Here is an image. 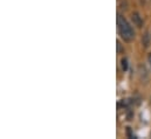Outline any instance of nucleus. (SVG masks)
<instances>
[{"label":"nucleus","mask_w":151,"mask_h":139,"mask_svg":"<svg viewBox=\"0 0 151 139\" xmlns=\"http://www.w3.org/2000/svg\"><path fill=\"white\" fill-rule=\"evenodd\" d=\"M132 21L138 26V27H141V25H142V21H141V18H139V15L137 14V13H135V14H132Z\"/></svg>","instance_id":"f03ea898"},{"label":"nucleus","mask_w":151,"mask_h":139,"mask_svg":"<svg viewBox=\"0 0 151 139\" xmlns=\"http://www.w3.org/2000/svg\"><path fill=\"white\" fill-rule=\"evenodd\" d=\"M148 61H149V66L151 68V54H149V56H148Z\"/></svg>","instance_id":"20e7f679"},{"label":"nucleus","mask_w":151,"mask_h":139,"mask_svg":"<svg viewBox=\"0 0 151 139\" xmlns=\"http://www.w3.org/2000/svg\"><path fill=\"white\" fill-rule=\"evenodd\" d=\"M117 26H118V32L121 36L125 40V41H131L135 36V33H134V29L132 27L130 26V24L127 21V19L118 14L117 15Z\"/></svg>","instance_id":"f257e3e1"},{"label":"nucleus","mask_w":151,"mask_h":139,"mask_svg":"<svg viewBox=\"0 0 151 139\" xmlns=\"http://www.w3.org/2000/svg\"><path fill=\"white\" fill-rule=\"evenodd\" d=\"M122 69H128V61H127V59H122Z\"/></svg>","instance_id":"7ed1b4c3"}]
</instances>
